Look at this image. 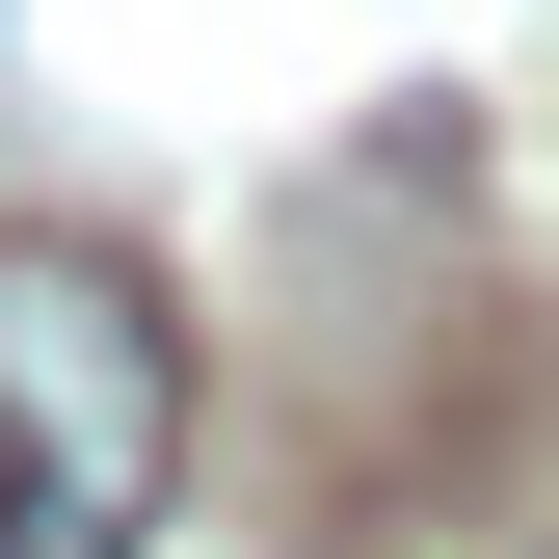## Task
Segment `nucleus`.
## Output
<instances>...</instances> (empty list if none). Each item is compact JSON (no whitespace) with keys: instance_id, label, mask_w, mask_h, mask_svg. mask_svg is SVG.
<instances>
[{"instance_id":"obj_1","label":"nucleus","mask_w":559,"mask_h":559,"mask_svg":"<svg viewBox=\"0 0 559 559\" xmlns=\"http://www.w3.org/2000/svg\"><path fill=\"white\" fill-rule=\"evenodd\" d=\"M187 479V320L107 240H0V559H133Z\"/></svg>"}]
</instances>
